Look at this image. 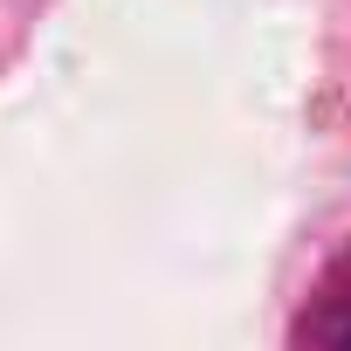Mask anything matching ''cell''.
<instances>
[{
    "instance_id": "1",
    "label": "cell",
    "mask_w": 351,
    "mask_h": 351,
    "mask_svg": "<svg viewBox=\"0 0 351 351\" xmlns=\"http://www.w3.org/2000/svg\"><path fill=\"white\" fill-rule=\"evenodd\" d=\"M289 344L296 351H351V241H337V255L317 269L303 310L289 317Z\"/></svg>"
}]
</instances>
